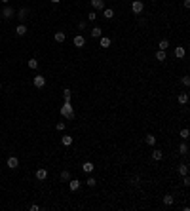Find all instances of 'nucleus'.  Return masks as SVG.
<instances>
[{
    "label": "nucleus",
    "instance_id": "obj_23",
    "mask_svg": "<svg viewBox=\"0 0 190 211\" xmlns=\"http://www.w3.org/2000/svg\"><path fill=\"white\" fill-rule=\"evenodd\" d=\"M63 99L65 101H70L72 99V90H68V88H67V90H63Z\"/></svg>",
    "mask_w": 190,
    "mask_h": 211
},
{
    "label": "nucleus",
    "instance_id": "obj_4",
    "mask_svg": "<svg viewBox=\"0 0 190 211\" xmlns=\"http://www.w3.org/2000/svg\"><path fill=\"white\" fill-rule=\"evenodd\" d=\"M72 44H74V48H84L86 46V38H84L82 34H78V36L72 38Z\"/></svg>",
    "mask_w": 190,
    "mask_h": 211
},
{
    "label": "nucleus",
    "instance_id": "obj_38",
    "mask_svg": "<svg viewBox=\"0 0 190 211\" xmlns=\"http://www.w3.org/2000/svg\"><path fill=\"white\" fill-rule=\"evenodd\" d=\"M183 4H184V8H190V0H184Z\"/></svg>",
    "mask_w": 190,
    "mask_h": 211
},
{
    "label": "nucleus",
    "instance_id": "obj_6",
    "mask_svg": "<svg viewBox=\"0 0 190 211\" xmlns=\"http://www.w3.org/2000/svg\"><path fill=\"white\" fill-rule=\"evenodd\" d=\"M27 15H29V10H27V8H21V10L17 11V19H19L21 23L27 21Z\"/></svg>",
    "mask_w": 190,
    "mask_h": 211
},
{
    "label": "nucleus",
    "instance_id": "obj_11",
    "mask_svg": "<svg viewBox=\"0 0 190 211\" xmlns=\"http://www.w3.org/2000/svg\"><path fill=\"white\" fill-rule=\"evenodd\" d=\"M15 34H17V36H25L27 34V25H25V23H19V25H17Z\"/></svg>",
    "mask_w": 190,
    "mask_h": 211
},
{
    "label": "nucleus",
    "instance_id": "obj_39",
    "mask_svg": "<svg viewBox=\"0 0 190 211\" xmlns=\"http://www.w3.org/2000/svg\"><path fill=\"white\" fill-rule=\"evenodd\" d=\"M0 2H4V4H8V2H10V0H0Z\"/></svg>",
    "mask_w": 190,
    "mask_h": 211
},
{
    "label": "nucleus",
    "instance_id": "obj_34",
    "mask_svg": "<svg viewBox=\"0 0 190 211\" xmlns=\"http://www.w3.org/2000/svg\"><path fill=\"white\" fill-rule=\"evenodd\" d=\"M183 177H184V179H183V185L188 186V185H190V177H188V175H183Z\"/></svg>",
    "mask_w": 190,
    "mask_h": 211
},
{
    "label": "nucleus",
    "instance_id": "obj_21",
    "mask_svg": "<svg viewBox=\"0 0 190 211\" xmlns=\"http://www.w3.org/2000/svg\"><path fill=\"white\" fill-rule=\"evenodd\" d=\"M156 59H158V61H162V63H164V61H167V55H165V51H164V50L156 51Z\"/></svg>",
    "mask_w": 190,
    "mask_h": 211
},
{
    "label": "nucleus",
    "instance_id": "obj_30",
    "mask_svg": "<svg viewBox=\"0 0 190 211\" xmlns=\"http://www.w3.org/2000/svg\"><path fill=\"white\" fill-rule=\"evenodd\" d=\"M61 181L68 182V181H70V173H68V171H63V173H61Z\"/></svg>",
    "mask_w": 190,
    "mask_h": 211
},
{
    "label": "nucleus",
    "instance_id": "obj_17",
    "mask_svg": "<svg viewBox=\"0 0 190 211\" xmlns=\"http://www.w3.org/2000/svg\"><path fill=\"white\" fill-rule=\"evenodd\" d=\"M162 158H164V152L160 150V148H156V150H152V160H156V162H160Z\"/></svg>",
    "mask_w": 190,
    "mask_h": 211
},
{
    "label": "nucleus",
    "instance_id": "obj_25",
    "mask_svg": "<svg viewBox=\"0 0 190 211\" xmlns=\"http://www.w3.org/2000/svg\"><path fill=\"white\" fill-rule=\"evenodd\" d=\"M179 173L181 175H188V164H181L179 165Z\"/></svg>",
    "mask_w": 190,
    "mask_h": 211
},
{
    "label": "nucleus",
    "instance_id": "obj_20",
    "mask_svg": "<svg viewBox=\"0 0 190 211\" xmlns=\"http://www.w3.org/2000/svg\"><path fill=\"white\" fill-rule=\"evenodd\" d=\"M103 17L105 19H112V17H114V10H110V8L103 10Z\"/></svg>",
    "mask_w": 190,
    "mask_h": 211
},
{
    "label": "nucleus",
    "instance_id": "obj_37",
    "mask_svg": "<svg viewBox=\"0 0 190 211\" xmlns=\"http://www.w3.org/2000/svg\"><path fill=\"white\" fill-rule=\"evenodd\" d=\"M38 209H40V207H38L36 204H32V205H31V211H38Z\"/></svg>",
    "mask_w": 190,
    "mask_h": 211
},
{
    "label": "nucleus",
    "instance_id": "obj_7",
    "mask_svg": "<svg viewBox=\"0 0 190 211\" xmlns=\"http://www.w3.org/2000/svg\"><path fill=\"white\" fill-rule=\"evenodd\" d=\"M14 15H15V11L11 10L10 6H6V8H4V10H2V17H4V19H11V17H14Z\"/></svg>",
    "mask_w": 190,
    "mask_h": 211
},
{
    "label": "nucleus",
    "instance_id": "obj_26",
    "mask_svg": "<svg viewBox=\"0 0 190 211\" xmlns=\"http://www.w3.org/2000/svg\"><path fill=\"white\" fill-rule=\"evenodd\" d=\"M179 135H181V139H184V141H186V139H188V135H190L188 128H183V129H181V133H179Z\"/></svg>",
    "mask_w": 190,
    "mask_h": 211
},
{
    "label": "nucleus",
    "instance_id": "obj_32",
    "mask_svg": "<svg viewBox=\"0 0 190 211\" xmlns=\"http://www.w3.org/2000/svg\"><path fill=\"white\" fill-rule=\"evenodd\" d=\"M97 19V14L95 11H90V14H88V21H95Z\"/></svg>",
    "mask_w": 190,
    "mask_h": 211
},
{
    "label": "nucleus",
    "instance_id": "obj_14",
    "mask_svg": "<svg viewBox=\"0 0 190 211\" xmlns=\"http://www.w3.org/2000/svg\"><path fill=\"white\" fill-rule=\"evenodd\" d=\"M91 6L95 10H105V0H91Z\"/></svg>",
    "mask_w": 190,
    "mask_h": 211
},
{
    "label": "nucleus",
    "instance_id": "obj_24",
    "mask_svg": "<svg viewBox=\"0 0 190 211\" xmlns=\"http://www.w3.org/2000/svg\"><path fill=\"white\" fill-rule=\"evenodd\" d=\"M27 67L34 71V68H38V61H36V59H29V61H27Z\"/></svg>",
    "mask_w": 190,
    "mask_h": 211
},
{
    "label": "nucleus",
    "instance_id": "obj_41",
    "mask_svg": "<svg viewBox=\"0 0 190 211\" xmlns=\"http://www.w3.org/2000/svg\"><path fill=\"white\" fill-rule=\"evenodd\" d=\"M0 90H2V82H0Z\"/></svg>",
    "mask_w": 190,
    "mask_h": 211
},
{
    "label": "nucleus",
    "instance_id": "obj_3",
    "mask_svg": "<svg viewBox=\"0 0 190 211\" xmlns=\"http://www.w3.org/2000/svg\"><path fill=\"white\" fill-rule=\"evenodd\" d=\"M32 84H34V88H38V90H40V88L46 86V78H44L42 74H36L34 78H32Z\"/></svg>",
    "mask_w": 190,
    "mask_h": 211
},
{
    "label": "nucleus",
    "instance_id": "obj_27",
    "mask_svg": "<svg viewBox=\"0 0 190 211\" xmlns=\"http://www.w3.org/2000/svg\"><path fill=\"white\" fill-rule=\"evenodd\" d=\"M144 143H147V145H150V147H152V145L156 143V137H154V135H147V137H144Z\"/></svg>",
    "mask_w": 190,
    "mask_h": 211
},
{
    "label": "nucleus",
    "instance_id": "obj_18",
    "mask_svg": "<svg viewBox=\"0 0 190 211\" xmlns=\"http://www.w3.org/2000/svg\"><path fill=\"white\" fill-rule=\"evenodd\" d=\"M177 101H179V105H186L188 103V93H179Z\"/></svg>",
    "mask_w": 190,
    "mask_h": 211
},
{
    "label": "nucleus",
    "instance_id": "obj_13",
    "mask_svg": "<svg viewBox=\"0 0 190 211\" xmlns=\"http://www.w3.org/2000/svg\"><path fill=\"white\" fill-rule=\"evenodd\" d=\"M46 177H48V171H46V169H44V168L36 169V179H38V181H44V179H46Z\"/></svg>",
    "mask_w": 190,
    "mask_h": 211
},
{
    "label": "nucleus",
    "instance_id": "obj_16",
    "mask_svg": "<svg viewBox=\"0 0 190 211\" xmlns=\"http://www.w3.org/2000/svg\"><path fill=\"white\" fill-rule=\"evenodd\" d=\"M93 169H95V165L91 164V162H86V164L82 165V171H84V173H91Z\"/></svg>",
    "mask_w": 190,
    "mask_h": 211
},
{
    "label": "nucleus",
    "instance_id": "obj_33",
    "mask_svg": "<svg viewBox=\"0 0 190 211\" xmlns=\"http://www.w3.org/2000/svg\"><path fill=\"white\" fill-rule=\"evenodd\" d=\"M95 185H97V181L93 177H90V179H88V186H95Z\"/></svg>",
    "mask_w": 190,
    "mask_h": 211
},
{
    "label": "nucleus",
    "instance_id": "obj_1",
    "mask_svg": "<svg viewBox=\"0 0 190 211\" xmlns=\"http://www.w3.org/2000/svg\"><path fill=\"white\" fill-rule=\"evenodd\" d=\"M59 112H61V116H65L67 120H72V118H74V108H72V103H70V101H65L63 107L59 108Z\"/></svg>",
    "mask_w": 190,
    "mask_h": 211
},
{
    "label": "nucleus",
    "instance_id": "obj_2",
    "mask_svg": "<svg viewBox=\"0 0 190 211\" xmlns=\"http://www.w3.org/2000/svg\"><path fill=\"white\" fill-rule=\"evenodd\" d=\"M143 10H144V4L141 2V0H133L131 2V11L133 14H141Z\"/></svg>",
    "mask_w": 190,
    "mask_h": 211
},
{
    "label": "nucleus",
    "instance_id": "obj_35",
    "mask_svg": "<svg viewBox=\"0 0 190 211\" xmlns=\"http://www.w3.org/2000/svg\"><path fill=\"white\" fill-rule=\"evenodd\" d=\"M183 86H190V78L188 76H183Z\"/></svg>",
    "mask_w": 190,
    "mask_h": 211
},
{
    "label": "nucleus",
    "instance_id": "obj_28",
    "mask_svg": "<svg viewBox=\"0 0 190 211\" xmlns=\"http://www.w3.org/2000/svg\"><path fill=\"white\" fill-rule=\"evenodd\" d=\"M179 152L181 154H188V145L186 143H181L179 145Z\"/></svg>",
    "mask_w": 190,
    "mask_h": 211
},
{
    "label": "nucleus",
    "instance_id": "obj_40",
    "mask_svg": "<svg viewBox=\"0 0 190 211\" xmlns=\"http://www.w3.org/2000/svg\"><path fill=\"white\" fill-rule=\"evenodd\" d=\"M51 2H53V4H59V0H51Z\"/></svg>",
    "mask_w": 190,
    "mask_h": 211
},
{
    "label": "nucleus",
    "instance_id": "obj_12",
    "mask_svg": "<svg viewBox=\"0 0 190 211\" xmlns=\"http://www.w3.org/2000/svg\"><path fill=\"white\" fill-rule=\"evenodd\" d=\"M90 34H91V38H101V36H103V29H101V27H93Z\"/></svg>",
    "mask_w": 190,
    "mask_h": 211
},
{
    "label": "nucleus",
    "instance_id": "obj_42",
    "mask_svg": "<svg viewBox=\"0 0 190 211\" xmlns=\"http://www.w3.org/2000/svg\"><path fill=\"white\" fill-rule=\"evenodd\" d=\"M152 2H156V0H152Z\"/></svg>",
    "mask_w": 190,
    "mask_h": 211
},
{
    "label": "nucleus",
    "instance_id": "obj_22",
    "mask_svg": "<svg viewBox=\"0 0 190 211\" xmlns=\"http://www.w3.org/2000/svg\"><path fill=\"white\" fill-rule=\"evenodd\" d=\"M61 143L65 145V147H70V145H72V135H63Z\"/></svg>",
    "mask_w": 190,
    "mask_h": 211
},
{
    "label": "nucleus",
    "instance_id": "obj_9",
    "mask_svg": "<svg viewBox=\"0 0 190 211\" xmlns=\"http://www.w3.org/2000/svg\"><path fill=\"white\" fill-rule=\"evenodd\" d=\"M99 46L103 48V50L110 48V38H108V36H101V38H99Z\"/></svg>",
    "mask_w": 190,
    "mask_h": 211
},
{
    "label": "nucleus",
    "instance_id": "obj_15",
    "mask_svg": "<svg viewBox=\"0 0 190 211\" xmlns=\"http://www.w3.org/2000/svg\"><path fill=\"white\" fill-rule=\"evenodd\" d=\"M184 53H186V51H184L183 46H177V48H175V57H177V59H183Z\"/></svg>",
    "mask_w": 190,
    "mask_h": 211
},
{
    "label": "nucleus",
    "instance_id": "obj_36",
    "mask_svg": "<svg viewBox=\"0 0 190 211\" xmlns=\"http://www.w3.org/2000/svg\"><path fill=\"white\" fill-rule=\"evenodd\" d=\"M86 25H88L86 21H80V23H78V29H80V31H84V29H86Z\"/></svg>",
    "mask_w": 190,
    "mask_h": 211
},
{
    "label": "nucleus",
    "instance_id": "obj_29",
    "mask_svg": "<svg viewBox=\"0 0 190 211\" xmlns=\"http://www.w3.org/2000/svg\"><path fill=\"white\" fill-rule=\"evenodd\" d=\"M158 48H160V50H167V48H169V42H167V40H160V44H158Z\"/></svg>",
    "mask_w": 190,
    "mask_h": 211
},
{
    "label": "nucleus",
    "instance_id": "obj_8",
    "mask_svg": "<svg viewBox=\"0 0 190 211\" xmlns=\"http://www.w3.org/2000/svg\"><path fill=\"white\" fill-rule=\"evenodd\" d=\"M65 38H67V34H65L63 31H57V32L53 34V40H55L57 44H63V42H65Z\"/></svg>",
    "mask_w": 190,
    "mask_h": 211
},
{
    "label": "nucleus",
    "instance_id": "obj_31",
    "mask_svg": "<svg viewBox=\"0 0 190 211\" xmlns=\"http://www.w3.org/2000/svg\"><path fill=\"white\" fill-rule=\"evenodd\" d=\"M65 128H67V124H65V122H57V124H55V129H57V131H63Z\"/></svg>",
    "mask_w": 190,
    "mask_h": 211
},
{
    "label": "nucleus",
    "instance_id": "obj_19",
    "mask_svg": "<svg viewBox=\"0 0 190 211\" xmlns=\"http://www.w3.org/2000/svg\"><path fill=\"white\" fill-rule=\"evenodd\" d=\"M173 202H175V198H173L171 194H165V196H164V205H167V207H169V205H173Z\"/></svg>",
    "mask_w": 190,
    "mask_h": 211
},
{
    "label": "nucleus",
    "instance_id": "obj_5",
    "mask_svg": "<svg viewBox=\"0 0 190 211\" xmlns=\"http://www.w3.org/2000/svg\"><path fill=\"white\" fill-rule=\"evenodd\" d=\"M6 164H8V168H11V169H17V168H19V160H17L15 156H10Z\"/></svg>",
    "mask_w": 190,
    "mask_h": 211
},
{
    "label": "nucleus",
    "instance_id": "obj_10",
    "mask_svg": "<svg viewBox=\"0 0 190 211\" xmlns=\"http://www.w3.org/2000/svg\"><path fill=\"white\" fill-rule=\"evenodd\" d=\"M80 185H82V182H80L78 179H70V181H68V188H70L72 192H76V190L80 188Z\"/></svg>",
    "mask_w": 190,
    "mask_h": 211
}]
</instances>
